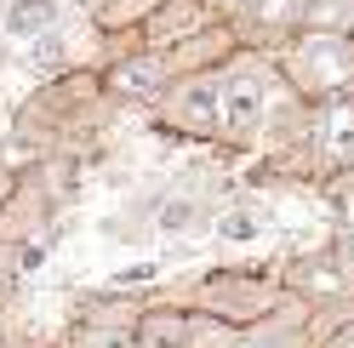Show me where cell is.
Here are the masks:
<instances>
[{"label": "cell", "mask_w": 354, "mask_h": 348, "mask_svg": "<svg viewBox=\"0 0 354 348\" xmlns=\"http://www.w3.org/2000/svg\"><path fill=\"white\" fill-rule=\"evenodd\" d=\"M315 337L320 348H354V302H320L315 309Z\"/></svg>", "instance_id": "cell-11"}, {"label": "cell", "mask_w": 354, "mask_h": 348, "mask_svg": "<svg viewBox=\"0 0 354 348\" xmlns=\"http://www.w3.org/2000/svg\"><path fill=\"white\" fill-rule=\"evenodd\" d=\"M297 86H308L315 97H337L348 86V40L308 35L303 40V63H297Z\"/></svg>", "instance_id": "cell-7"}, {"label": "cell", "mask_w": 354, "mask_h": 348, "mask_svg": "<svg viewBox=\"0 0 354 348\" xmlns=\"http://www.w3.org/2000/svg\"><path fill=\"white\" fill-rule=\"evenodd\" d=\"M263 115H269V80L257 69H234L223 80V137L229 143H252Z\"/></svg>", "instance_id": "cell-2"}, {"label": "cell", "mask_w": 354, "mask_h": 348, "mask_svg": "<svg viewBox=\"0 0 354 348\" xmlns=\"http://www.w3.org/2000/svg\"><path fill=\"white\" fill-rule=\"evenodd\" d=\"M257 234H263V211H252V206H229L217 217V240H229V246H246Z\"/></svg>", "instance_id": "cell-13"}, {"label": "cell", "mask_w": 354, "mask_h": 348, "mask_svg": "<svg viewBox=\"0 0 354 348\" xmlns=\"http://www.w3.org/2000/svg\"><path fill=\"white\" fill-rule=\"evenodd\" d=\"M194 217H201V206H194L189 194H171V200L154 211V229H160V234H189V229H194Z\"/></svg>", "instance_id": "cell-14"}, {"label": "cell", "mask_w": 354, "mask_h": 348, "mask_svg": "<svg viewBox=\"0 0 354 348\" xmlns=\"http://www.w3.org/2000/svg\"><path fill=\"white\" fill-rule=\"evenodd\" d=\"M154 274H160V263H131V269H120L115 280H109V291H115V297H120V291H143Z\"/></svg>", "instance_id": "cell-16"}, {"label": "cell", "mask_w": 354, "mask_h": 348, "mask_svg": "<svg viewBox=\"0 0 354 348\" xmlns=\"http://www.w3.org/2000/svg\"><path fill=\"white\" fill-rule=\"evenodd\" d=\"M12 200V177H6V171H0V206H6Z\"/></svg>", "instance_id": "cell-19"}, {"label": "cell", "mask_w": 354, "mask_h": 348, "mask_svg": "<svg viewBox=\"0 0 354 348\" xmlns=\"http://www.w3.org/2000/svg\"><path fill=\"white\" fill-rule=\"evenodd\" d=\"M331 257H337V269H343V280L354 286V229H337V240H331Z\"/></svg>", "instance_id": "cell-17"}, {"label": "cell", "mask_w": 354, "mask_h": 348, "mask_svg": "<svg viewBox=\"0 0 354 348\" xmlns=\"http://www.w3.org/2000/svg\"><path fill=\"white\" fill-rule=\"evenodd\" d=\"M194 302H201V314H217L229 325H257L280 314L286 302H292V291L274 286L269 274H246V269H212L201 274V286H194Z\"/></svg>", "instance_id": "cell-1"}, {"label": "cell", "mask_w": 354, "mask_h": 348, "mask_svg": "<svg viewBox=\"0 0 354 348\" xmlns=\"http://www.w3.org/2000/svg\"><path fill=\"white\" fill-rule=\"evenodd\" d=\"M303 29L308 35L348 40L354 35V0H308V6H303Z\"/></svg>", "instance_id": "cell-9"}, {"label": "cell", "mask_w": 354, "mask_h": 348, "mask_svg": "<svg viewBox=\"0 0 354 348\" xmlns=\"http://www.w3.org/2000/svg\"><path fill=\"white\" fill-rule=\"evenodd\" d=\"M160 132H177V137H212V132H223V80L177 86L171 115L160 120Z\"/></svg>", "instance_id": "cell-3"}, {"label": "cell", "mask_w": 354, "mask_h": 348, "mask_svg": "<svg viewBox=\"0 0 354 348\" xmlns=\"http://www.w3.org/2000/svg\"><path fill=\"white\" fill-rule=\"evenodd\" d=\"M189 331H194V309H177V302L138 309V348H189Z\"/></svg>", "instance_id": "cell-8"}, {"label": "cell", "mask_w": 354, "mask_h": 348, "mask_svg": "<svg viewBox=\"0 0 354 348\" xmlns=\"http://www.w3.org/2000/svg\"><path fill=\"white\" fill-rule=\"evenodd\" d=\"M201 6L194 0H171V12H154L149 17V40H183V35H194L201 29Z\"/></svg>", "instance_id": "cell-12"}, {"label": "cell", "mask_w": 354, "mask_h": 348, "mask_svg": "<svg viewBox=\"0 0 354 348\" xmlns=\"http://www.w3.org/2000/svg\"><path fill=\"white\" fill-rule=\"evenodd\" d=\"M57 57H63V40H57V35H46V40L35 46V69H40V75L57 69Z\"/></svg>", "instance_id": "cell-18"}, {"label": "cell", "mask_w": 354, "mask_h": 348, "mask_svg": "<svg viewBox=\"0 0 354 348\" xmlns=\"http://www.w3.org/2000/svg\"><path fill=\"white\" fill-rule=\"evenodd\" d=\"M52 23H57V6H52V0H12V6H6V29H12L17 40H46Z\"/></svg>", "instance_id": "cell-10"}, {"label": "cell", "mask_w": 354, "mask_h": 348, "mask_svg": "<svg viewBox=\"0 0 354 348\" xmlns=\"http://www.w3.org/2000/svg\"><path fill=\"white\" fill-rule=\"evenodd\" d=\"M303 6L308 0H252V17L263 29H286V23H303Z\"/></svg>", "instance_id": "cell-15"}, {"label": "cell", "mask_w": 354, "mask_h": 348, "mask_svg": "<svg viewBox=\"0 0 354 348\" xmlns=\"http://www.w3.org/2000/svg\"><path fill=\"white\" fill-rule=\"evenodd\" d=\"M315 155L331 177H348L354 171V92H337L320 103L315 120Z\"/></svg>", "instance_id": "cell-4"}, {"label": "cell", "mask_w": 354, "mask_h": 348, "mask_svg": "<svg viewBox=\"0 0 354 348\" xmlns=\"http://www.w3.org/2000/svg\"><path fill=\"white\" fill-rule=\"evenodd\" d=\"M103 86L120 103H154V97H166V86H171V63L160 52H131L103 75Z\"/></svg>", "instance_id": "cell-6"}, {"label": "cell", "mask_w": 354, "mask_h": 348, "mask_svg": "<svg viewBox=\"0 0 354 348\" xmlns=\"http://www.w3.org/2000/svg\"><path fill=\"white\" fill-rule=\"evenodd\" d=\"M115 297H92L86 314L69 320L63 348H138V314H115Z\"/></svg>", "instance_id": "cell-5"}]
</instances>
